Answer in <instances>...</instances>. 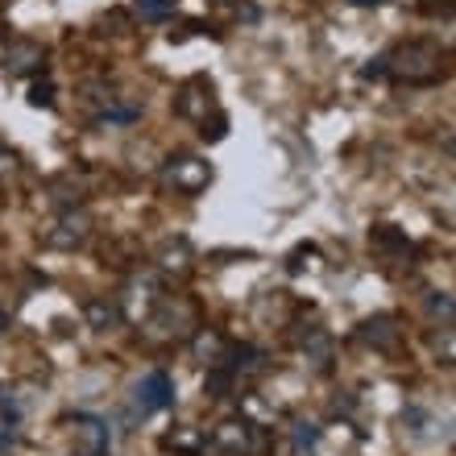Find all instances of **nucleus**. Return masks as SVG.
<instances>
[{
  "mask_svg": "<svg viewBox=\"0 0 456 456\" xmlns=\"http://www.w3.org/2000/svg\"><path fill=\"white\" fill-rule=\"evenodd\" d=\"M386 75H395L403 84H432L440 79V46L428 42V37H415V42H403L390 54H382Z\"/></svg>",
  "mask_w": 456,
  "mask_h": 456,
  "instance_id": "f257e3e1",
  "label": "nucleus"
},
{
  "mask_svg": "<svg viewBox=\"0 0 456 456\" xmlns=\"http://www.w3.org/2000/svg\"><path fill=\"white\" fill-rule=\"evenodd\" d=\"M175 403V382H170L167 370H154L145 373L142 382L133 386V407L142 411V415H154V411H167Z\"/></svg>",
  "mask_w": 456,
  "mask_h": 456,
  "instance_id": "f03ea898",
  "label": "nucleus"
},
{
  "mask_svg": "<svg viewBox=\"0 0 456 456\" xmlns=\"http://www.w3.org/2000/svg\"><path fill=\"white\" fill-rule=\"evenodd\" d=\"M208 448L216 456H249L253 452V423H245V419L220 423V428H212V436H208Z\"/></svg>",
  "mask_w": 456,
  "mask_h": 456,
  "instance_id": "7ed1b4c3",
  "label": "nucleus"
},
{
  "mask_svg": "<svg viewBox=\"0 0 456 456\" xmlns=\"http://www.w3.org/2000/svg\"><path fill=\"white\" fill-rule=\"evenodd\" d=\"M167 183L179 195H200L212 183V167H208L204 158H175L167 167Z\"/></svg>",
  "mask_w": 456,
  "mask_h": 456,
  "instance_id": "20e7f679",
  "label": "nucleus"
},
{
  "mask_svg": "<svg viewBox=\"0 0 456 456\" xmlns=\"http://www.w3.org/2000/svg\"><path fill=\"white\" fill-rule=\"evenodd\" d=\"M87 237H92V216H87V212H75V208H71V212H62L59 224L46 232V245H50V249L71 253V249H79Z\"/></svg>",
  "mask_w": 456,
  "mask_h": 456,
  "instance_id": "39448f33",
  "label": "nucleus"
},
{
  "mask_svg": "<svg viewBox=\"0 0 456 456\" xmlns=\"http://www.w3.org/2000/svg\"><path fill=\"white\" fill-rule=\"evenodd\" d=\"M75 452L79 456H109V423L96 419V415H75Z\"/></svg>",
  "mask_w": 456,
  "mask_h": 456,
  "instance_id": "423d86ee",
  "label": "nucleus"
},
{
  "mask_svg": "<svg viewBox=\"0 0 456 456\" xmlns=\"http://www.w3.org/2000/svg\"><path fill=\"white\" fill-rule=\"evenodd\" d=\"M150 328H158V337H175V332H191L195 328V307L183 299H158V312L150 315Z\"/></svg>",
  "mask_w": 456,
  "mask_h": 456,
  "instance_id": "0eeeda50",
  "label": "nucleus"
},
{
  "mask_svg": "<svg viewBox=\"0 0 456 456\" xmlns=\"http://www.w3.org/2000/svg\"><path fill=\"white\" fill-rule=\"evenodd\" d=\"M208 109H212V84H208L204 75H195V79H187V84L179 87L175 112L187 120H208Z\"/></svg>",
  "mask_w": 456,
  "mask_h": 456,
  "instance_id": "6e6552de",
  "label": "nucleus"
},
{
  "mask_svg": "<svg viewBox=\"0 0 456 456\" xmlns=\"http://www.w3.org/2000/svg\"><path fill=\"white\" fill-rule=\"evenodd\" d=\"M42 59H46V50H42V42H34V37H17V42L4 50V62H9L12 75L37 71V67H42Z\"/></svg>",
  "mask_w": 456,
  "mask_h": 456,
  "instance_id": "1a4fd4ad",
  "label": "nucleus"
},
{
  "mask_svg": "<svg viewBox=\"0 0 456 456\" xmlns=\"http://www.w3.org/2000/svg\"><path fill=\"white\" fill-rule=\"evenodd\" d=\"M365 345H373L378 353H395L398 348V328H395V315H373V320H365L357 332Z\"/></svg>",
  "mask_w": 456,
  "mask_h": 456,
  "instance_id": "9d476101",
  "label": "nucleus"
},
{
  "mask_svg": "<svg viewBox=\"0 0 456 456\" xmlns=\"http://www.w3.org/2000/svg\"><path fill=\"white\" fill-rule=\"evenodd\" d=\"M158 265H162L167 274H187V270L195 265V249H191V240H187V237L167 240V245L158 249Z\"/></svg>",
  "mask_w": 456,
  "mask_h": 456,
  "instance_id": "9b49d317",
  "label": "nucleus"
},
{
  "mask_svg": "<svg viewBox=\"0 0 456 456\" xmlns=\"http://www.w3.org/2000/svg\"><path fill=\"white\" fill-rule=\"evenodd\" d=\"M162 444H167L170 452H179V456H204L208 452V436L200 432V428H175Z\"/></svg>",
  "mask_w": 456,
  "mask_h": 456,
  "instance_id": "f8f14e48",
  "label": "nucleus"
},
{
  "mask_svg": "<svg viewBox=\"0 0 456 456\" xmlns=\"http://www.w3.org/2000/svg\"><path fill=\"white\" fill-rule=\"evenodd\" d=\"M84 320L87 328H96V332H109V328L120 324V307L112 299H87L84 303Z\"/></svg>",
  "mask_w": 456,
  "mask_h": 456,
  "instance_id": "ddd939ff",
  "label": "nucleus"
},
{
  "mask_svg": "<svg viewBox=\"0 0 456 456\" xmlns=\"http://www.w3.org/2000/svg\"><path fill=\"white\" fill-rule=\"evenodd\" d=\"M370 245H373L378 253H407V249H411L407 237H403L395 224H373V228H370Z\"/></svg>",
  "mask_w": 456,
  "mask_h": 456,
  "instance_id": "4468645a",
  "label": "nucleus"
},
{
  "mask_svg": "<svg viewBox=\"0 0 456 456\" xmlns=\"http://www.w3.org/2000/svg\"><path fill=\"white\" fill-rule=\"evenodd\" d=\"M220 353H224V340H220V332H212V328L195 332V357L204 361V365H216Z\"/></svg>",
  "mask_w": 456,
  "mask_h": 456,
  "instance_id": "2eb2a0df",
  "label": "nucleus"
},
{
  "mask_svg": "<svg viewBox=\"0 0 456 456\" xmlns=\"http://www.w3.org/2000/svg\"><path fill=\"white\" fill-rule=\"evenodd\" d=\"M133 12L142 21H167L170 12H175V0H133Z\"/></svg>",
  "mask_w": 456,
  "mask_h": 456,
  "instance_id": "dca6fc26",
  "label": "nucleus"
},
{
  "mask_svg": "<svg viewBox=\"0 0 456 456\" xmlns=\"http://www.w3.org/2000/svg\"><path fill=\"white\" fill-rule=\"evenodd\" d=\"M228 390H232V373H228L224 365H212V370H208V378H204V395L208 398H224Z\"/></svg>",
  "mask_w": 456,
  "mask_h": 456,
  "instance_id": "f3484780",
  "label": "nucleus"
},
{
  "mask_svg": "<svg viewBox=\"0 0 456 456\" xmlns=\"http://www.w3.org/2000/svg\"><path fill=\"white\" fill-rule=\"evenodd\" d=\"M290 444H295V452H312V448L320 444V428H315V423H295Z\"/></svg>",
  "mask_w": 456,
  "mask_h": 456,
  "instance_id": "a211bd4d",
  "label": "nucleus"
},
{
  "mask_svg": "<svg viewBox=\"0 0 456 456\" xmlns=\"http://www.w3.org/2000/svg\"><path fill=\"white\" fill-rule=\"evenodd\" d=\"M29 104H34V109H50V104H54V87H50V84H34V87H29Z\"/></svg>",
  "mask_w": 456,
  "mask_h": 456,
  "instance_id": "6ab92c4d",
  "label": "nucleus"
},
{
  "mask_svg": "<svg viewBox=\"0 0 456 456\" xmlns=\"http://www.w3.org/2000/svg\"><path fill=\"white\" fill-rule=\"evenodd\" d=\"M12 175H17V154L0 150V179H12Z\"/></svg>",
  "mask_w": 456,
  "mask_h": 456,
  "instance_id": "aec40b11",
  "label": "nucleus"
},
{
  "mask_svg": "<svg viewBox=\"0 0 456 456\" xmlns=\"http://www.w3.org/2000/svg\"><path fill=\"white\" fill-rule=\"evenodd\" d=\"M432 312H444L448 320H452V299H448V295H432Z\"/></svg>",
  "mask_w": 456,
  "mask_h": 456,
  "instance_id": "412c9836",
  "label": "nucleus"
},
{
  "mask_svg": "<svg viewBox=\"0 0 456 456\" xmlns=\"http://www.w3.org/2000/svg\"><path fill=\"white\" fill-rule=\"evenodd\" d=\"M357 4H378V0H357Z\"/></svg>",
  "mask_w": 456,
  "mask_h": 456,
  "instance_id": "4be33fe9",
  "label": "nucleus"
}]
</instances>
